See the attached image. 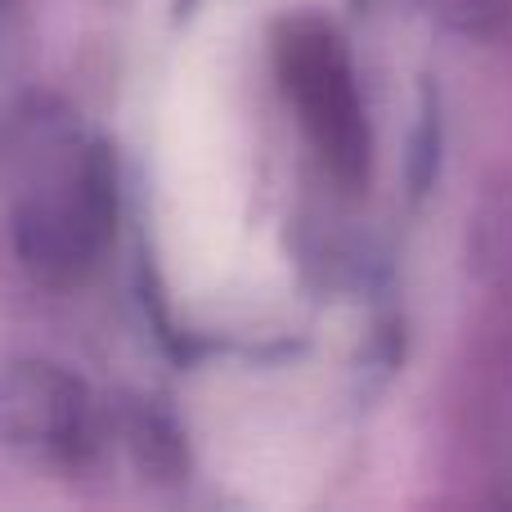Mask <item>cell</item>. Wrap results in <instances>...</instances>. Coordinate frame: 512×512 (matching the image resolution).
<instances>
[{"label": "cell", "mask_w": 512, "mask_h": 512, "mask_svg": "<svg viewBox=\"0 0 512 512\" xmlns=\"http://www.w3.org/2000/svg\"><path fill=\"white\" fill-rule=\"evenodd\" d=\"M283 72L328 167L342 180H355L369 162V131L337 41L319 27H297L283 45Z\"/></svg>", "instance_id": "6da1fadb"}, {"label": "cell", "mask_w": 512, "mask_h": 512, "mask_svg": "<svg viewBox=\"0 0 512 512\" xmlns=\"http://www.w3.org/2000/svg\"><path fill=\"white\" fill-rule=\"evenodd\" d=\"M108 221H113V185H108L104 167L90 162L68 185V194L50 198V203H36L23 216L18 248H23L32 270L50 274V279H59V274L68 279L108 239Z\"/></svg>", "instance_id": "7a4b0ae2"}, {"label": "cell", "mask_w": 512, "mask_h": 512, "mask_svg": "<svg viewBox=\"0 0 512 512\" xmlns=\"http://www.w3.org/2000/svg\"><path fill=\"white\" fill-rule=\"evenodd\" d=\"M86 436V387L54 364H18L0 378V441L72 454Z\"/></svg>", "instance_id": "3957f363"}]
</instances>
